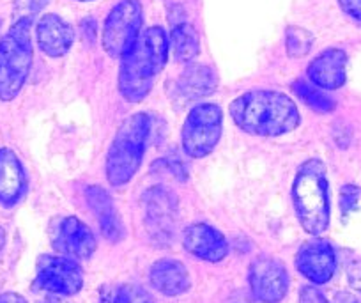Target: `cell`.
I'll use <instances>...</instances> for the list:
<instances>
[{"instance_id": "9", "label": "cell", "mask_w": 361, "mask_h": 303, "mask_svg": "<svg viewBox=\"0 0 361 303\" xmlns=\"http://www.w3.org/2000/svg\"><path fill=\"white\" fill-rule=\"evenodd\" d=\"M248 282L253 296L262 303H279L289 291V273L280 261L260 256L250 264Z\"/></svg>"}, {"instance_id": "6", "label": "cell", "mask_w": 361, "mask_h": 303, "mask_svg": "<svg viewBox=\"0 0 361 303\" xmlns=\"http://www.w3.org/2000/svg\"><path fill=\"white\" fill-rule=\"evenodd\" d=\"M224 131V112L214 103H200L193 107L180 130V144L188 156L204 158L221 138Z\"/></svg>"}, {"instance_id": "28", "label": "cell", "mask_w": 361, "mask_h": 303, "mask_svg": "<svg viewBox=\"0 0 361 303\" xmlns=\"http://www.w3.org/2000/svg\"><path fill=\"white\" fill-rule=\"evenodd\" d=\"M0 303H27V299L16 292H4L0 295Z\"/></svg>"}, {"instance_id": "25", "label": "cell", "mask_w": 361, "mask_h": 303, "mask_svg": "<svg viewBox=\"0 0 361 303\" xmlns=\"http://www.w3.org/2000/svg\"><path fill=\"white\" fill-rule=\"evenodd\" d=\"M50 0H15V16L16 20L30 18L43 11Z\"/></svg>"}, {"instance_id": "29", "label": "cell", "mask_w": 361, "mask_h": 303, "mask_svg": "<svg viewBox=\"0 0 361 303\" xmlns=\"http://www.w3.org/2000/svg\"><path fill=\"white\" fill-rule=\"evenodd\" d=\"M333 303H360L356 296L349 295V292H340V295L335 296V302Z\"/></svg>"}, {"instance_id": "32", "label": "cell", "mask_w": 361, "mask_h": 303, "mask_svg": "<svg viewBox=\"0 0 361 303\" xmlns=\"http://www.w3.org/2000/svg\"><path fill=\"white\" fill-rule=\"evenodd\" d=\"M76 2H89V0H76Z\"/></svg>"}, {"instance_id": "5", "label": "cell", "mask_w": 361, "mask_h": 303, "mask_svg": "<svg viewBox=\"0 0 361 303\" xmlns=\"http://www.w3.org/2000/svg\"><path fill=\"white\" fill-rule=\"evenodd\" d=\"M30 29V18L16 20L0 40V101L15 100L25 85L34 59Z\"/></svg>"}, {"instance_id": "18", "label": "cell", "mask_w": 361, "mask_h": 303, "mask_svg": "<svg viewBox=\"0 0 361 303\" xmlns=\"http://www.w3.org/2000/svg\"><path fill=\"white\" fill-rule=\"evenodd\" d=\"M85 197L89 206L98 215L103 236L114 243L119 242L124 236L123 224H121L119 215H117L116 206H114L112 198L106 194V190H103L102 186H89L85 191Z\"/></svg>"}, {"instance_id": "27", "label": "cell", "mask_w": 361, "mask_h": 303, "mask_svg": "<svg viewBox=\"0 0 361 303\" xmlns=\"http://www.w3.org/2000/svg\"><path fill=\"white\" fill-rule=\"evenodd\" d=\"M338 4L343 9V13H347L350 18L361 22V0H338Z\"/></svg>"}, {"instance_id": "31", "label": "cell", "mask_w": 361, "mask_h": 303, "mask_svg": "<svg viewBox=\"0 0 361 303\" xmlns=\"http://www.w3.org/2000/svg\"><path fill=\"white\" fill-rule=\"evenodd\" d=\"M4 245H6V231L0 227V250L4 249Z\"/></svg>"}, {"instance_id": "12", "label": "cell", "mask_w": 361, "mask_h": 303, "mask_svg": "<svg viewBox=\"0 0 361 303\" xmlns=\"http://www.w3.org/2000/svg\"><path fill=\"white\" fill-rule=\"evenodd\" d=\"M296 268L312 284H326L336 271V254L328 239L305 242L296 254Z\"/></svg>"}, {"instance_id": "19", "label": "cell", "mask_w": 361, "mask_h": 303, "mask_svg": "<svg viewBox=\"0 0 361 303\" xmlns=\"http://www.w3.org/2000/svg\"><path fill=\"white\" fill-rule=\"evenodd\" d=\"M218 87V76L206 64H190L179 76V93L186 100H200L211 96Z\"/></svg>"}, {"instance_id": "10", "label": "cell", "mask_w": 361, "mask_h": 303, "mask_svg": "<svg viewBox=\"0 0 361 303\" xmlns=\"http://www.w3.org/2000/svg\"><path fill=\"white\" fill-rule=\"evenodd\" d=\"M51 246L69 259H89L96 252L94 234L76 217L55 218L50 227Z\"/></svg>"}, {"instance_id": "24", "label": "cell", "mask_w": 361, "mask_h": 303, "mask_svg": "<svg viewBox=\"0 0 361 303\" xmlns=\"http://www.w3.org/2000/svg\"><path fill=\"white\" fill-rule=\"evenodd\" d=\"M340 210L343 215H350L361 210V188L356 184H343L340 190Z\"/></svg>"}, {"instance_id": "15", "label": "cell", "mask_w": 361, "mask_h": 303, "mask_svg": "<svg viewBox=\"0 0 361 303\" xmlns=\"http://www.w3.org/2000/svg\"><path fill=\"white\" fill-rule=\"evenodd\" d=\"M347 54L340 48H328L321 52L308 64V78L319 89L335 90L345 83Z\"/></svg>"}, {"instance_id": "23", "label": "cell", "mask_w": 361, "mask_h": 303, "mask_svg": "<svg viewBox=\"0 0 361 303\" xmlns=\"http://www.w3.org/2000/svg\"><path fill=\"white\" fill-rule=\"evenodd\" d=\"M114 303H156L154 298L138 284H124L117 291Z\"/></svg>"}, {"instance_id": "16", "label": "cell", "mask_w": 361, "mask_h": 303, "mask_svg": "<svg viewBox=\"0 0 361 303\" xmlns=\"http://www.w3.org/2000/svg\"><path fill=\"white\" fill-rule=\"evenodd\" d=\"M27 188L25 170L11 149H0V204L11 208L23 197Z\"/></svg>"}, {"instance_id": "22", "label": "cell", "mask_w": 361, "mask_h": 303, "mask_svg": "<svg viewBox=\"0 0 361 303\" xmlns=\"http://www.w3.org/2000/svg\"><path fill=\"white\" fill-rule=\"evenodd\" d=\"M312 43H314V37H312V34L308 30L301 29V27H289L287 29L286 47L289 57H305L312 50Z\"/></svg>"}, {"instance_id": "14", "label": "cell", "mask_w": 361, "mask_h": 303, "mask_svg": "<svg viewBox=\"0 0 361 303\" xmlns=\"http://www.w3.org/2000/svg\"><path fill=\"white\" fill-rule=\"evenodd\" d=\"M36 37L41 52L47 54L48 57L57 59L64 57L71 50L73 41H75V30L59 15L48 13V15L41 16L37 22Z\"/></svg>"}, {"instance_id": "13", "label": "cell", "mask_w": 361, "mask_h": 303, "mask_svg": "<svg viewBox=\"0 0 361 303\" xmlns=\"http://www.w3.org/2000/svg\"><path fill=\"white\" fill-rule=\"evenodd\" d=\"M183 245L192 256L207 263H220L228 254V243L224 232L209 224H193L186 227Z\"/></svg>"}, {"instance_id": "26", "label": "cell", "mask_w": 361, "mask_h": 303, "mask_svg": "<svg viewBox=\"0 0 361 303\" xmlns=\"http://www.w3.org/2000/svg\"><path fill=\"white\" fill-rule=\"evenodd\" d=\"M300 303H329L326 296L314 285H305L300 292Z\"/></svg>"}, {"instance_id": "8", "label": "cell", "mask_w": 361, "mask_h": 303, "mask_svg": "<svg viewBox=\"0 0 361 303\" xmlns=\"http://www.w3.org/2000/svg\"><path fill=\"white\" fill-rule=\"evenodd\" d=\"M36 287L50 295L73 296L82 291L83 271L76 261L64 256H41L37 259Z\"/></svg>"}, {"instance_id": "17", "label": "cell", "mask_w": 361, "mask_h": 303, "mask_svg": "<svg viewBox=\"0 0 361 303\" xmlns=\"http://www.w3.org/2000/svg\"><path fill=\"white\" fill-rule=\"evenodd\" d=\"M149 278L152 287L165 296H179L192 287L188 270L177 259L156 261L149 271Z\"/></svg>"}, {"instance_id": "21", "label": "cell", "mask_w": 361, "mask_h": 303, "mask_svg": "<svg viewBox=\"0 0 361 303\" xmlns=\"http://www.w3.org/2000/svg\"><path fill=\"white\" fill-rule=\"evenodd\" d=\"M293 90L305 105L310 107L312 110L319 114H328L335 110V101L328 96L322 89H319L314 83H308L307 80H296L293 83Z\"/></svg>"}, {"instance_id": "20", "label": "cell", "mask_w": 361, "mask_h": 303, "mask_svg": "<svg viewBox=\"0 0 361 303\" xmlns=\"http://www.w3.org/2000/svg\"><path fill=\"white\" fill-rule=\"evenodd\" d=\"M169 47L172 48L177 62H192L200 52L199 32L190 23H177L170 30Z\"/></svg>"}, {"instance_id": "1", "label": "cell", "mask_w": 361, "mask_h": 303, "mask_svg": "<svg viewBox=\"0 0 361 303\" xmlns=\"http://www.w3.org/2000/svg\"><path fill=\"white\" fill-rule=\"evenodd\" d=\"M232 121L257 137H280L300 126V110L287 94L279 90H250L228 107Z\"/></svg>"}, {"instance_id": "11", "label": "cell", "mask_w": 361, "mask_h": 303, "mask_svg": "<svg viewBox=\"0 0 361 303\" xmlns=\"http://www.w3.org/2000/svg\"><path fill=\"white\" fill-rule=\"evenodd\" d=\"M145 211V229L156 242L169 243L173 232L177 198L170 190L161 186L151 188L142 197Z\"/></svg>"}, {"instance_id": "2", "label": "cell", "mask_w": 361, "mask_h": 303, "mask_svg": "<svg viewBox=\"0 0 361 303\" xmlns=\"http://www.w3.org/2000/svg\"><path fill=\"white\" fill-rule=\"evenodd\" d=\"M169 37L161 27H149L121 59L119 90L130 103H140L154 87L169 59Z\"/></svg>"}, {"instance_id": "30", "label": "cell", "mask_w": 361, "mask_h": 303, "mask_svg": "<svg viewBox=\"0 0 361 303\" xmlns=\"http://www.w3.org/2000/svg\"><path fill=\"white\" fill-rule=\"evenodd\" d=\"M41 303H68L66 302V299H62V298H57V296H48V298H44L43 302Z\"/></svg>"}, {"instance_id": "4", "label": "cell", "mask_w": 361, "mask_h": 303, "mask_svg": "<svg viewBox=\"0 0 361 303\" xmlns=\"http://www.w3.org/2000/svg\"><path fill=\"white\" fill-rule=\"evenodd\" d=\"M151 128L147 112L133 114L119 126L106 156V179L114 188L128 184L138 172Z\"/></svg>"}, {"instance_id": "7", "label": "cell", "mask_w": 361, "mask_h": 303, "mask_svg": "<svg viewBox=\"0 0 361 303\" xmlns=\"http://www.w3.org/2000/svg\"><path fill=\"white\" fill-rule=\"evenodd\" d=\"M140 0H121L109 13L103 27V48L110 57L123 59L135 44L142 29Z\"/></svg>"}, {"instance_id": "3", "label": "cell", "mask_w": 361, "mask_h": 303, "mask_svg": "<svg viewBox=\"0 0 361 303\" xmlns=\"http://www.w3.org/2000/svg\"><path fill=\"white\" fill-rule=\"evenodd\" d=\"M293 204L301 227L319 236L329 225V190L326 165L317 158L303 162L293 183Z\"/></svg>"}]
</instances>
